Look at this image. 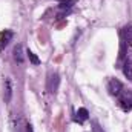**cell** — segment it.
<instances>
[{"label": "cell", "mask_w": 132, "mask_h": 132, "mask_svg": "<svg viewBox=\"0 0 132 132\" xmlns=\"http://www.w3.org/2000/svg\"><path fill=\"white\" fill-rule=\"evenodd\" d=\"M14 59L17 60V63H23V52H22V45H15L14 48Z\"/></svg>", "instance_id": "ba28073f"}, {"label": "cell", "mask_w": 132, "mask_h": 132, "mask_svg": "<svg viewBox=\"0 0 132 132\" xmlns=\"http://www.w3.org/2000/svg\"><path fill=\"white\" fill-rule=\"evenodd\" d=\"M26 54H28V57H29V62H31L32 65H35V66H37V65H40V59H38V57H37V55H35L34 52L28 51Z\"/></svg>", "instance_id": "30bf717a"}, {"label": "cell", "mask_w": 132, "mask_h": 132, "mask_svg": "<svg viewBox=\"0 0 132 132\" xmlns=\"http://www.w3.org/2000/svg\"><path fill=\"white\" fill-rule=\"evenodd\" d=\"M89 118V112H88V109L86 108H80L78 111H77V114H75V121H78V123H83V121H86Z\"/></svg>", "instance_id": "8992f818"}, {"label": "cell", "mask_w": 132, "mask_h": 132, "mask_svg": "<svg viewBox=\"0 0 132 132\" xmlns=\"http://www.w3.org/2000/svg\"><path fill=\"white\" fill-rule=\"evenodd\" d=\"M59 85H60V77L57 72H49L48 78H46V89L51 94H55L59 91Z\"/></svg>", "instance_id": "7a4b0ae2"}, {"label": "cell", "mask_w": 132, "mask_h": 132, "mask_svg": "<svg viewBox=\"0 0 132 132\" xmlns=\"http://www.w3.org/2000/svg\"><path fill=\"white\" fill-rule=\"evenodd\" d=\"M121 38H123V42L125 43H132V26H125L123 29H121Z\"/></svg>", "instance_id": "52a82bcc"}, {"label": "cell", "mask_w": 132, "mask_h": 132, "mask_svg": "<svg viewBox=\"0 0 132 132\" xmlns=\"http://www.w3.org/2000/svg\"><path fill=\"white\" fill-rule=\"evenodd\" d=\"M123 74L126 75L128 80H132V63L131 62H126L123 65Z\"/></svg>", "instance_id": "9c48e42d"}, {"label": "cell", "mask_w": 132, "mask_h": 132, "mask_svg": "<svg viewBox=\"0 0 132 132\" xmlns=\"http://www.w3.org/2000/svg\"><path fill=\"white\" fill-rule=\"evenodd\" d=\"M118 103L125 112H129L132 109V91H121L118 95Z\"/></svg>", "instance_id": "6da1fadb"}, {"label": "cell", "mask_w": 132, "mask_h": 132, "mask_svg": "<svg viewBox=\"0 0 132 132\" xmlns=\"http://www.w3.org/2000/svg\"><path fill=\"white\" fill-rule=\"evenodd\" d=\"M26 132H34V129H32V126H31V125H28V126H26Z\"/></svg>", "instance_id": "7c38bea8"}, {"label": "cell", "mask_w": 132, "mask_h": 132, "mask_svg": "<svg viewBox=\"0 0 132 132\" xmlns=\"http://www.w3.org/2000/svg\"><path fill=\"white\" fill-rule=\"evenodd\" d=\"M108 91H109V94L111 95H120V92L123 91V85H121V81H118V80H115V78H112V80H109V83H108Z\"/></svg>", "instance_id": "3957f363"}, {"label": "cell", "mask_w": 132, "mask_h": 132, "mask_svg": "<svg viewBox=\"0 0 132 132\" xmlns=\"http://www.w3.org/2000/svg\"><path fill=\"white\" fill-rule=\"evenodd\" d=\"M92 132H104L103 131V128L98 125V121H95V120L92 121Z\"/></svg>", "instance_id": "8fae6325"}, {"label": "cell", "mask_w": 132, "mask_h": 132, "mask_svg": "<svg viewBox=\"0 0 132 132\" xmlns=\"http://www.w3.org/2000/svg\"><path fill=\"white\" fill-rule=\"evenodd\" d=\"M12 37H14V32L9 31V29H5L3 32H0V52L9 45V42L12 40Z\"/></svg>", "instance_id": "277c9868"}, {"label": "cell", "mask_w": 132, "mask_h": 132, "mask_svg": "<svg viewBox=\"0 0 132 132\" xmlns=\"http://www.w3.org/2000/svg\"><path fill=\"white\" fill-rule=\"evenodd\" d=\"M12 97V85H11V78L5 80V94H3V100L5 103H9Z\"/></svg>", "instance_id": "5b68a950"}]
</instances>
